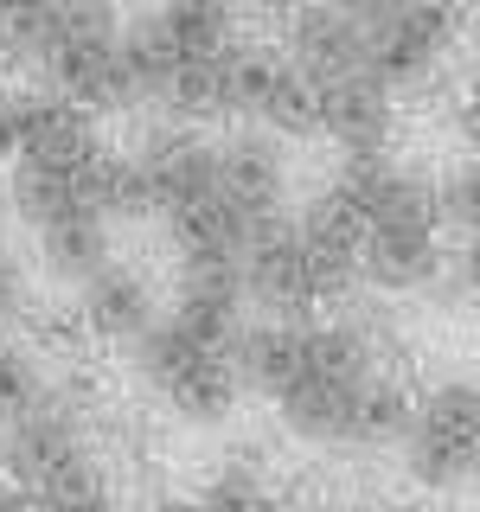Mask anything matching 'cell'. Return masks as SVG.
<instances>
[{
	"mask_svg": "<svg viewBox=\"0 0 480 512\" xmlns=\"http://www.w3.org/2000/svg\"><path fill=\"white\" fill-rule=\"evenodd\" d=\"M404 448V474L423 493H448L461 480H474L480 461V384L474 378H442L416 397V423Z\"/></svg>",
	"mask_w": 480,
	"mask_h": 512,
	"instance_id": "1",
	"label": "cell"
},
{
	"mask_svg": "<svg viewBox=\"0 0 480 512\" xmlns=\"http://www.w3.org/2000/svg\"><path fill=\"white\" fill-rule=\"evenodd\" d=\"M90 384L84 378H58L45 384L39 404H26L13 423H0V474L13 480V487H39V480H52L64 461L90 455L84 448V416H90Z\"/></svg>",
	"mask_w": 480,
	"mask_h": 512,
	"instance_id": "2",
	"label": "cell"
},
{
	"mask_svg": "<svg viewBox=\"0 0 480 512\" xmlns=\"http://www.w3.org/2000/svg\"><path fill=\"white\" fill-rule=\"evenodd\" d=\"M365 20V77H378L391 96L423 90L455 39L448 7H359Z\"/></svg>",
	"mask_w": 480,
	"mask_h": 512,
	"instance_id": "3",
	"label": "cell"
},
{
	"mask_svg": "<svg viewBox=\"0 0 480 512\" xmlns=\"http://www.w3.org/2000/svg\"><path fill=\"white\" fill-rule=\"evenodd\" d=\"M116 52H122V13L109 7H64V39L45 58L39 84L58 90L77 109H122L116 96Z\"/></svg>",
	"mask_w": 480,
	"mask_h": 512,
	"instance_id": "4",
	"label": "cell"
},
{
	"mask_svg": "<svg viewBox=\"0 0 480 512\" xmlns=\"http://www.w3.org/2000/svg\"><path fill=\"white\" fill-rule=\"evenodd\" d=\"M13 122H20V160H39V167H64V173H90V160L103 154L96 141V116L77 103H64L58 90L45 84H7Z\"/></svg>",
	"mask_w": 480,
	"mask_h": 512,
	"instance_id": "5",
	"label": "cell"
},
{
	"mask_svg": "<svg viewBox=\"0 0 480 512\" xmlns=\"http://www.w3.org/2000/svg\"><path fill=\"white\" fill-rule=\"evenodd\" d=\"M218 199L231 205L237 218H250L256 231L282 218L288 199V154L276 135L263 128H237L231 141H218Z\"/></svg>",
	"mask_w": 480,
	"mask_h": 512,
	"instance_id": "6",
	"label": "cell"
},
{
	"mask_svg": "<svg viewBox=\"0 0 480 512\" xmlns=\"http://www.w3.org/2000/svg\"><path fill=\"white\" fill-rule=\"evenodd\" d=\"M135 160L148 167V180L160 192V218L186 212V205H199V199H212V192H218V141H205L199 128H186V122L141 128Z\"/></svg>",
	"mask_w": 480,
	"mask_h": 512,
	"instance_id": "7",
	"label": "cell"
},
{
	"mask_svg": "<svg viewBox=\"0 0 480 512\" xmlns=\"http://www.w3.org/2000/svg\"><path fill=\"white\" fill-rule=\"evenodd\" d=\"M288 32V64L308 71L320 90L365 77V20L359 7H301L282 20Z\"/></svg>",
	"mask_w": 480,
	"mask_h": 512,
	"instance_id": "8",
	"label": "cell"
},
{
	"mask_svg": "<svg viewBox=\"0 0 480 512\" xmlns=\"http://www.w3.org/2000/svg\"><path fill=\"white\" fill-rule=\"evenodd\" d=\"M167 320L224 352L244 333V263H180Z\"/></svg>",
	"mask_w": 480,
	"mask_h": 512,
	"instance_id": "9",
	"label": "cell"
},
{
	"mask_svg": "<svg viewBox=\"0 0 480 512\" xmlns=\"http://www.w3.org/2000/svg\"><path fill=\"white\" fill-rule=\"evenodd\" d=\"M320 135L346 160H384L397 135V96L378 77H346V84L320 90Z\"/></svg>",
	"mask_w": 480,
	"mask_h": 512,
	"instance_id": "10",
	"label": "cell"
},
{
	"mask_svg": "<svg viewBox=\"0 0 480 512\" xmlns=\"http://www.w3.org/2000/svg\"><path fill=\"white\" fill-rule=\"evenodd\" d=\"M77 320H84L90 340L103 346H135L160 327V301H154V282L128 263H109L103 276H90L77 288Z\"/></svg>",
	"mask_w": 480,
	"mask_h": 512,
	"instance_id": "11",
	"label": "cell"
},
{
	"mask_svg": "<svg viewBox=\"0 0 480 512\" xmlns=\"http://www.w3.org/2000/svg\"><path fill=\"white\" fill-rule=\"evenodd\" d=\"M359 276L384 295H416L442 276V224H384L365 231L359 244Z\"/></svg>",
	"mask_w": 480,
	"mask_h": 512,
	"instance_id": "12",
	"label": "cell"
},
{
	"mask_svg": "<svg viewBox=\"0 0 480 512\" xmlns=\"http://www.w3.org/2000/svg\"><path fill=\"white\" fill-rule=\"evenodd\" d=\"M84 205L103 224H141V218H160V192L148 180V167H141L135 154H116V148H103L90 160V173H84Z\"/></svg>",
	"mask_w": 480,
	"mask_h": 512,
	"instance_id": "13",
	"label": "cell"
},
{
	"mask_svg": "<svg viewBox=\"0 0 480 512\" xmlns=\"http://www.w3.org/2000/svg\"><path fill=\"white\" fill-rule=\"evenodd\" d=\"M148 32L167 45L173 58H218L237 45V13L218 7V0H173V7L148 13Z\"/></svg>",
	"mask_w": 480,
	"mask_h": 512,
	"instance_id": "14",
	"label": "cell"
},
{
	"mask_svg": "<svg viewBox=\"0 0 480 512\" xmlns=\"http://www.w3.org/2000/svg\"><path fill=\"white\" fill-rule=\"evenodd\" d=\"M7 212L32 224V231H52L58 218L90 212L84 205V173H64V167H39V160H13L7 173Z\"/></svg>",
	"mask_w": 480,
	"mask_h": 512,
	"instance_id": "15",
	"label": "cell"
},
{
	"mask_svg": "<svg viewBox=\"0 0 480 512\" xmlns=\"http://www.w3.org/2000/svg\"><path fill=\"white\" fill-rule=\"evenodd\" d=\"M180 423H192V429H218V423H231V410L244 404V384H237V372H231V352H205L192 372L173 384L167 397H160Z\"/></svg>",
	"mask_w": 480,
	"mask_h": 512,
	"instance_id": "16",
	"label": "cell"
},
{
	"mask_svg": "<svg viewBox=\"0 0 480 512\" xmlns=\"http://www.w3.org/2000/svg\"><path fill=\"white\" fill-rule=\"evenodd\" d=\"M39 263L52 282H77L84 288L90 276H103L109 269V224L96 212H71L58 218L52 231H39Z\"/></svg>",
	"mask_w": 480,
	"mask_h": 512,
	"instance_id": "17",
	"label": "cell"
},
{
	"mask_svg": "<svg viewBox=\"0 0 480 512\" xmlns=\"http://www.w3.org/2000/svg\"><path fill=\"white\" fill-rule=\"evenodd\" d=\"M64 39V7L58 0H7L0 7V64L13 71H45V58Z\"/></svg>",
	"mask_w": 480,
	"mask_h": 512,
	"instance_id": "18",
	"label": "cell"
},
{
	"mask_svg": "<svg viewBox=\"0 0 480 512\" xmlns=\"http://www.w3.org/2000/svg\"><path fill=\"white\" fill-rule=\"evenodd\" d=\"M256 128H263V135H276V141L320 135V84H314L308 71H295L288 52L276 64V77H269L263 103H256Z\"/></svg>",
	"mask_w": 480,
	"mask_h": 512,
	"instance_id": "19",
	"label": "cell"
},
{
	"mask_svg": "<svg viewBox=\"0 0 480 512\" xmlns=\"http://www.w3.org/2000/svg\"><path fill=\"white\" fill-rule=\"evenodd\" d=\"M32 506H39V512H103V506H116V500H109V468L96 455L64 461L52 480L32 487Z\"/></svg>",
	"mask_w": 480,
	"mask_h": 512,
	"instance_id": "20",
	"label": "cell"
},
{
	"mask_svg": "<svg viewBox=\"0 0 480 512\" xmlns=\"http://www.w3.org/2000/svg\"><path fill=\"white\" fill-rule=\"evenodd\" d=\"M199 512H276V487L256 461H224L199 487Z\"/></svg>",
	"mask_w": 480,
	"mask_h": 512,
	"instance_id": "21",
	"label": "cell"
},
{
	"mask_svg": "<svg viewBox=\"0 0 480 512\" xmlns=\"http://www.w3.org/2000/svg\"><path fill=\"white\" fill-rule=\"evenodd\" d=\"M45 365H39V352H26V346H0V423H13L26 404H39L45 397Z\"/></svg>",
	"mask_w": 480,
	"mask_h": 512,
	"instance_id": "22",
	"label": "cell"
},
{
	"mask_svg": "<svg viewBox=\"0 0 480 512\" xmlns=\"http://www.w3.org/2000/svg\"><path fill=\"white\" fill-rule=\"evenodd\" d=\"M436 212H442V224L480 237V160H461V167H448L436 180Z\"/></svg>",
	"mask_w": 480,
	"mask_h": 512,
	"instance_id": "23",
	"label": "cell"
},
{
	"mask_svg": "<svg viewBox=\"0 0 480 512\" xmlns=\"http://www.w3.org/2000/svg\"><path fill=\"white\" fill-rule=\"evenodd\" d=\"M20 301H26V263H20V250L0 237V314H20Z\"/></svg>",
	"mask_w": 480,
	"mask_h": 512,
	"instance_id": "24",
	"label": "cell"
},
{
	"mask_svg": "<svg viewBox=\"0 0 480 512\" xmlns=\"http://www.w3.org/2000/svg\"><path fill=\"white\" fill-rule=\"evenodd\" d=\"M455 135L474 148V160H480V84H468L455 96Z\"/></svg>",
	"mask_w": 480,
	"mask_h": 512,
	"instance_id": "25",
	"label": "cell"
},
{
	"mask_svg": "<svg viewBox=\"0 0 480 512\" xmlns=\"http://www.w3.org/2000/svg\"><path fill=\"white\" fill-rule=\"evenodd\" d=\"M455 288L480 301V237H468V244L455 250Z\"/></svg>",
	"mask_w": 480,
	"mask_h": 512,
	"instance_id": "26",
	"label": "cell"
},
{
	"mask_svg": "<svg viewBox=\"0 0 480 512\" xmlns=\"http://www.w3.org/2000/svg\"><path fill=\"white\" fill-rule=\"evenodd\" d=\"M135 512H199V493H173V487H154V493H141Z\"/></svg>",
	"mask_w": 480,
	"mask_h": 512,
	"instance_id": "27",
	"label": "cell"
},
{
	"mask_svg": "<svg viewBox=\"0 0 480 512\" xmlns=\"http://www.w3.org/2000/svg\"><path fill=\"white\" fill-rule=\"evenodd\" d=\"M7 160H20V122H13V103H7V90H0V167Z\"/></svg>",
	"mask_w": 480,
	"mask_h": 512,
	"instance_id": "28",
	"label": "cell"
},
{
	"mask_svg": "<svg viewBox=\"0 0 480 512\" xmlns=\"http://www.w3.org/2000/svg\"><path fill=\"white\" fill-rule=\"evenodd\" d=\"M0 512H39V506H32V493H26V487H13V480L0 474Z\"/></svg>",
	"mask_w": 480,
	"mask_h": 512,
	"instance_id": "29",
	"label": "cell"
},
{
	"mask_svg": "<svg viewBox=\"0 0 480 512\" xmlns=\"http://www.w3.org/2000/svg\"><path fill=\"white\" fill-rule=\"evenodd\" d=\"M474 487H480V461H474Z\"/></svg>",
	"mask_w": 480,
	"mask_h": 512,
	"instance_id": "30",
	"label": "cell"
}]
</instances>
